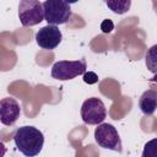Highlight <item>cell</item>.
Segmentation results:
<instances>
[{
  "label": "cell",
  "mask_w": 157,
  "mask_h": 157,
  "mask_svg": "<svg viewBox=\"0 0 157 157\" xmlns=\"http://www.w3.org/2000/svg\"><path fill=\"white\" fill-rule=\"evenodd\" d=\"M13 142L17 150L27 157L39 155L44 145V135L34 126H21L13 134Z\"/></svg>",
  "instance_id": "obj_1"
},
{
  "label": "cell",
  "mask_w": 157,
  "mask_h": 157,
  "mask_svg": "<svg viewBox=\"0 0 157 157\" xmlns=\"http://www.w3.org/2000/svg\"><path fill=\"white\" fill-rule=\"evenodd\" d=\"M44 7V20L48 25H64L66 23L72 12L70 4L65 0H45L43 2Z\"/></svg>",
  "instance_id": "obj_2"
},
{
  "label": "cell",
  "mask_w": 157,
  "mask_h": 157,
  "mask_svg": "<svg viewBox=\"0 0 157 157\" xmlns=\"http://www.w3.org/2000/svg\"><path fill=\"white\" fill-rule=\"evenodd\" d=\"M87 65L85 59L81 60H60L52 67V77L60 81L72 80L86 72Z\"/></svg>",
  "instance_id": "obj_3"
},
{
  "label": "cell",
  "mask_w": 157,
  "mask_h": 157,
  "mask_svg": "<svg viewBox=\"0 0 157 157\" xmlns=\"http://www.w3.org/2000/svg\"><path fill=\"white\" fill-rule=\"evenodd\" d=\"M18 18L25 27H32L44 20V7L39 0H21L18 4Z\"/></svg>",
  "instance_id": "obj_4"
},
{
  "label": "cell",
  "mask_w": 157,
  "mask_h": 157,
  "mask_svg": "<svg viewBox=\"0 0 157 157\" xmlns=\"http://www.w3.org/2000/svg\"><path fill=\"white\" fill-rule=\"evenodd\" d=\"M94 141L99 147L121 152V140L118 130L108 123H101L94 129Z\"/></svg>",
  "instance_id": "obj_5"
},
{
  "label": "cell",
  "mask_w": 157,
  "mask_h": 157,
  "mask_svg": "<svg viewBox=\"0 0 157 157\" xmlns=\"http://www.w3.org/2000/svg\"><path fill=\"white\" fill-rule=\"evenodd\" d=\"M107 117V109L102 99L91 97L86 99L81 105V118L85 124L98 125L104 121Z\"/></svg>",
  "instance_id": "obj_6"
},
{
  "label": "cell",
  "mask_w": 157,
  "mask_h": 157,
  "mask_svg": "<svg viewBox=\"0 0 157 157\" xmlns=\"http://www.w3.org/2000/svg\"><path fill=\"white\" fill-rule=\"evenodd\" d=\"M61 39L63 34L55 25L44 26L36 33V42L42 49L53 50L60 44Z\"/></svg>",
  "instance_id": "obj_7"
},
{
  "label": "cell",
  "mask_w": 157,
  "mask_h": 157,
  "mask_svg": "<svg viewBox=\"0 0 157 157\" xmlns=\"http://www.w3.org/2000/svg\"><path fill=\"white\" fill-rule=\"evenodd\" d=\"M21 108L18 102L12 97H6L0 101V119L6 126H12L20 118Z\"/></svg>",
  "instance_id": "obj_8"
},
{
  "label": "cell",
  "mask_w": 157,
  "mask_h": 157,
  "mask_svg": "<svg viewBox=\"0 0 157 157\" xmlns=\"http://www.w3.org/2000/svg\"><path fill=\"white\" fill-rule=\"evenodd\" d=\"M139 108L145 115H152L157 109V91L152 88L145 91L139 99Z\"/></svg>",
  "instance_id": "obj_9"
},
{
  "label": "cell",
  "mask_w": 157,
  "mask_h": 157,
  "mask_svg": "<svg viewBox=\"0 0 157 157\" xmlns=\"http://www.w3.org/2000/svg\"><path fill=\"white\" fill-rule=\"evenodd\" d=\"M104 2L117 15L126 13L131 7V0H104Z\"/></svg>",
  "instance_id": "obj_10"
},
{
  "label": "cell",
  "mask_w": 157,
  "mask_h": 157,
  "mask_svg": "<svg viewBox=\"0 0 157 157\" xmlns=\"http://www.w3.org/2000/svg\"><path fill=\"white\" fill-rule=\"evenodd\" d=\"M145 64L146 67L155 75H157V44L152 45L145 55Z\"/></svg>",
  "instance_id": "obj_11"
},
{
  "label": "cell",
  "mask_w": 157,
  "mask_h": 157,
  "mask_svg": "<svg viewBox=\"0 0 157 157\" xmlns=\"http://www.w3.org/2000/svg\"><path fill=\"white\" fill-rule=\"evenodd\" d=\"M142 157H157V137L145 144Z\"/></svg>",
  "instance_id": "obj_12"
},
{
  "label": "cell",
  "mask_w": 157,
  "mask_h": 157,
  "mask_svg": "<svg viewBox=\"0 0 157 157\" xmlns=\"http://www.w3.org/2000/svg\"><path fill=\"white\" fill-rule=\"evenodd\" d=\"M83 81L88 85H94L98 82V76L93 71H86L83 74Z\"/></svg>",
  "instance_id": "obj_13"
},
{
  "label": "cell",
  "mask_w": 157,
  "mask_h": 157,
  "mask_svg": "<svg viewBox=\"0 0 157 157\" xmlns=\"http://www.w3.org/2000/svg\"><path fill=\"white\" fill-rule=\"evenodd\" d=\"M101 29L103 33H110L114 29V23L112 22V20H103L101 23Z\"/></svg>",
  "instance_id": "obj_14"
},
{
  "label": "cell",
  "mask_w": 157,
  "mask_h": 157,
  "mask_svg": "<svg viewBox=\"0 0 157 157\" xmlns=\"http://www.w3.org/2000/svg\"><path fill=\"white\" fill-rule=\"evenodd\" d=\"M67 4H75V2H77L78 0H65Z\"/></svg>",
  "instance_id": "obj_15"
}]
</instances>
